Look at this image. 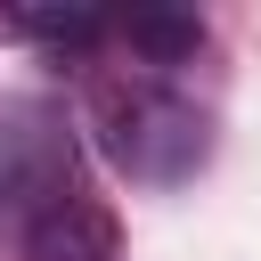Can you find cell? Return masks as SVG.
<instances>
[{
    "instance_id": "6da1fadb",
    "label": "cell",
    "mask_w": 261,
    "mask_h": 261,
    "mask_svg": "<svg viewBox=\"0 0 261 261\" xmlns=\"http://www.w3.org/2000/svg\"><path fill=\"white\" fill-rule=\"evenodd\" d=\"M90 130H98L106 163L147 179V188H179L212 155V114L188 90H171L163 73H147V65L90 82Z\"/></svg>"
},
{
    "instance_id": "7a4b0ae2",
    "label": "cell",
    "mask_w": 261,
    "mask_h": 261,
    "mask_svg": "<svg viewBox=\"0 0 261 261\" xmlns=\"http://www.w3.org/2000/svg\"><path fill=\"white\" fill-rule=\"evenodd\" d=\"M73 130L49 106H0V228H24L57 196H73Z\"/></svg>"
},
{
    "instance_id": "3957f363",
    "label": "cell",
    "mask_w": 261,
    "mask_h": 261,
    "mask_svg": "<svg viewBox=\"0 0 261 261\" xmlns=\"http://www.w3.org/2000/svg\"><path fill=\"white\" fill-rule=\"evenodd\" d=\"M16 253L24 261H122V228L90 188H73V196H57L49 212H33L16 228Z\"/></svg>"
},
{
    "instance_id": "277c9868",
    "label": "cell",
    "mask_w": 261,
    "mask_h": 261,
    "mask_svg": "<svg viewBox=\"0 0 261 261\" xmlns=\"http://www.w3.org/2000/svg\"><path fill=\"white\" fill-rule=\"evenodd\" d=\"M106 41L147 57V73H155V65H179L204 49V16H106Z\"/></svg>"
},
{
    "instance_id": "5b68a950",
    "label": "cell",
    "mask_w": 261,
    "mask_h": 261,
    "mask_svg": "<svg viewBox=\"0 0 261 261\" xmlns=\"http://www.w3.org/2000/svg\"><path fill=\"white\" fill-rule=\"evenodd\" d=\"M0 33L49 41V49H98L106 41V16H0Z\"/></svg>"
}]
</instances>
